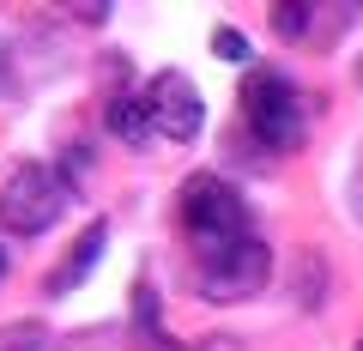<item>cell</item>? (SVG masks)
Masks as SVG:
<instances>
[{
  "mask_svg": "<svg viewBox=\"0 0 363 351\" xmlns=\"http://www.w3.org/2000/svg\"><path fill=\"white\" fill-rule=\"evenodd\" d=\"M242 121L255 128V140L267 152H297L309 133V104L279 67H255L242 79Z\"/></svg>",
  "mask_w": 363,
  "mask_h": 351,
  "instance_id": "1",
  "label": "cell"
},
{
  "mask_svg": "<svg viewBox=\"0 0 363 351\" xmlns=\"http://www.w3.org/2000/svg\"><path fill=\"white\" fill-rule=\"evenodd\" d=\"M176 206H182V230L200 248V260L248 243V200L230 182H218V176H194V182L182 188Z\"/></svg>",
  "mask_w": 363,
  "mask_h": 351,
  "instance_id": "2",
  "label": "cell"
},
{
  "mask_svg": "<svg viewBox=\"0 0 363 351\" xmlns=\"http://www.w3.org/2000/svg\"><path fill=\"white\" fill-rule=\"evenodd\" d=\"M67 176L49 164H18L13 176H6V188H0V230L13 236H43L55 218L67 212Z\"/></svg>",
  "mask_w": 363,
  "mask_h": 351,
  "instance_id": "3",
  "label": "cell"
},
{
  "mask_svg": "<svg viewBox=\"0 0 363 351\" xmlns=\"http://www.w3.org/2000/svg\"><path fill=\"white\" fill-rule=\"evenodd\" d=\"M267 279H272V248L248 236V243H236V248H224V255L200 260L194 291L206 303H242V297H255V291H267Z\"/></svg>",
  "mask_w": 363,
  "mask_h": 351,
  "instance_id": "4",
  "label": "cell"
},
{
  "mask_svg": "<svg viewBox=\"0 0 363 351\" xmlns=\"http://www.w3.org/2000/svg\"><path fill=\"white\" fill-rule=\"evenodd\" d=\"M145 109H152V133L169 145H188L200 128H206V104H200V85L182 67H164V73L145 79Z\"/></svg>",
  "mask_w": 363,
  "mask_h": 351,
  "instance_id": "5",
  "label": "cell"
},
{
  "mask_svg": "<svg viewBox=\"0 0 363 351\" xmlns=\"http://www.w3.org/2000/svg\"><path fill=\"white\" fill-rule=\"evenodd\" d=\"M104 243H109V224H104V218H91V224H85V236H79V248L49 273V297H67L73 285H85L91 267H97V255H104Z\"/></svg>",
  "mask_w": 363,
  "mask_h": 351,
  "instance_id": "6",
  "label": "cell"
},
{
  "mask_svg": "<svg viewBox=\"0 0 363 351\" xmlns=\"http://www.w3.org/2000/svg\"><path fill=\"white\" fill-rule=\"evenodd\" d=\"M109 133H116V140H128V145H152L157 133H152V109H145V91H128V85H121L116 97H109Z\"/></svg>",
  "mask_w": 363,
  "mask_h": 351,
  "instance_id": "7",
  "label": "cell"
},
{
  "mask_svg": "<svg viewBox=\"0 0 363 351\" xmlns=\"http://www.w3.org/2000/svg\"><path fill=\"white\" fill-rule=\"evenodd\" d=\"M0 351H55V333L43 321H6L0 327Z\"/></svg>",
  "mask_w": 363,
  "mask_h": 351,
  "instance_id": "8",
  "label": "cell"
},
{
  "mask_svg": "<svg viewBox=\"0 0 363 351\" xmlns=\"http://www.w3.org/2000/svg\"><path fill=\"white\" fill-rule=\"evenodd\" d=\"M212 49H218L224 61H248V37H242V30H230V25L212 30Z\"/></svg>",
  "mask_w": 363,
  "mask_h": 351,
  "instance_id": "9",
  "label": "cell"
},
{
  "mask_svg": "<svg viewBox=\"0 0 363 351\" xmlns=\"http://www.w3.org/2000/svg\"><path fill=\"white\" fill-rule=\"evenodd\" d=\"M309 6H279V30H285V37H303V25H309Z\"/></svg>",
  "mask_w": 363,
  "mask_h": 351,
  "instance_id": "10",
  "label": "cell"
},
{
  "mask_svg": "<svg viewBox=\"0 0 363 351\" xmlns=\"http://www.w3.org/2000/svg\"><path fill=\"white\" fill-rule=\"evenodd\" d=\"M351 194H357V218H363V169H357V188H351Z\"/></svg>",
  "mask_w": 363,
  "mask_h": 351,
  "instance_id": "11",
  "label": "cell"
},
{
  "mask_svg": "<svg viewBox=\"0 0 363 351\" xmlns=\"http://www.w3.org/2000/svg\"><path fill=\"white\" fill-rule=\"evenodd\" d=\"M0 273H6V248H0Z\"/></svg>",
  "mask_w": 363,
  "mask_h": 351,
  "instance_id": "12",
  "label": "cell"
},
{
  "mask_svg": "<svg viewBox=\"0 0 363 351\" xmlns=\"http://www.w3.org/2000/svg\"><path fill=\"white\" fill-rule=\"evenodd\" d=\"M357 351H363V345H357Z\"/></svg>",
  "mask_w": 363,
  "mask_h": 351,
  "instance_id": "13",
  "label": "cell"
}]
</instances>
